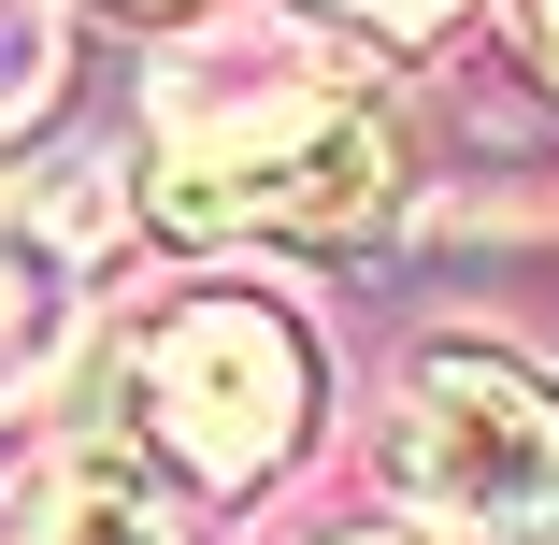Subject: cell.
<instances>
[{
  "mask_svg": "<svg viewBox=\"0 0 559 545\" xmlns=\"http://www.w3.org/2000/svg\"><path fill=\"white\" fill-rule=\"evenodd\" d=\"M388 201L402 158L345 86H230L158 158V230L187 245H359Z\"/></svg>",
  "mask_w": 559,
  "mask_h": 545,
  "instance_id": "cell-1",
  "label": "cell"
},
{
  "mask_svg": "<svg viewBox=\"0 0 559 545\" xmlns=\"http://www.w3.org/2000/svg\"><path fill=\"white\" fill-rule=\"evenodd\" d=\"M116 374H130L144 460H173L187 488H259V474H287L301 416H316V345H301V316L259 301V287H187V301L130 316Z\"/></svg>",
  "mask_w": 559,
  "mask_h": 545,
  "instance_id": "cell-2",
  "label": "cell"
},
{
  "mask_svg": "<svg viewBox=\"0 0 559 545\" xmlns=\"http://www.w3.org/2000/svg\"><path fill=\"white\" fill-rule=\"evenodd\" d=\"M373 460L460 545H559V388L488 345H430Z\"/></svg>",
  "mask_w": 559,
  "mask_h": 545,
  "instance_id": "cell-3",
  "label": "cell"
},
{
  "mask_svg": "<svg viewBox=\"0 0 559 545\" xmlns=\"http://www.w3.org/2000/svg\"><path fill=\"white\" fill-rule=\"evenodd\" d=\"M100 201H29L0 187V402H29L72 345V273H86Z\"/></svg>",
  "mask_w": 559,
  "mask_h": 545,
  "instance_id": "cell-4",
  "label": "cell"
},
{
  "mask_svg": "<svg viewBox=\"0 0 559 545\" xmlns=\"http://www.w3.org/2000/svg\"><path fill=\"white\" fill-rule=\"evenodd\" d=\"M0 545H187V531H173V502H158L130 460H58V474L15 502Z\"/></svg>",
  "mask_w": 559,
  "mask_h": 545,
  "instance_id": "cell-5",
  "label": "cell"
},
{
  "mask_svg": "<svg viewBox=\"0 0 559 545\" xmlns=\"http://www.w3.org/2000/svg\"><path fill=\"white\" fill-rule=\"evenodd\" d=\"M58 100V0H0V130Z\"/></svg>",
  "mask_w": 559,
  "mask_h": 545,
  "instance_id": "cell-6",
  "label": "cell"
},
{
  "mask_svg": "<svg viewBox=\"0 0 559 545\" xmlns=\"http://www.w3.org/2000/svg\"><path fill=\"white\" fill-rule=\"evenodd\" d=\"M330 15H359L373 44H430L444 15H474V0H330Z\"/></svg>",
  "mask_w": 559,
  "mask_h": 545,
  "instance_id": "cell-7",
  "label": "cell"
},
{
  "mask_svg": "<svg viewBox=\"0 0 559 545\" xmlns=\"http://www.w3.org/2000/svg\"><path fill=\"white\" fill-rule=\"evenodd\" d=\"M531 44H545V72H559V0H531Z\"/></svg>",
  "mask_w": 559,
  "mask_h": 545,
  "instance_id": "cell-8",
  "label": "cell"
},
{
  "mask_svg": "<svg viewBox=\"0 0 559 545\" xmlns=\"http://www.w3.org/2000/svg\"><path fill=\"white\" fill-rule=\"evenodd\" d=\"M345 545H416V531H345Z\"/></svg>",
  "mask_w": 559,
  "mask_h": 545,
  "instance_id": "cell-9",
  "label": "cell"
}]
</instances>
